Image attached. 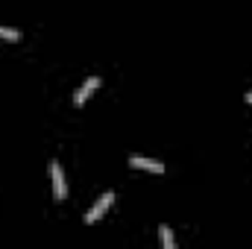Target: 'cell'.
Segmentation results:
<instances>
[{
    "label": "cell",
    "instance_id": "1",
    "mask_svg": "<svg viewBox=\"0 0 252 249\" xmlns=\"http://www.w3.org/2000/svg\"><path fill=\"white\" fill-rule=\"evenodd\" d=\"M100 85H103V82H100L97 76H88V79L79 85V91L73 94V106H85V103H88V97H91V94H94Z\"/></svg>",
    "mask_w": 252,
    "mask_h": 249
},
{
    "label": "cell",
    "instance_id": "2",
    "mask_svg": "<svg viewBox=\"0 0 252 249\" xmlns=\"http://www.w3.org/2000/svg\"><path fill=\"white\" fill-rule=\"evenodd\" d=\"M112 202H115V193H112V190H109V193H103V196L97 199V205L85 214V223H97V220H100V217L112 208Z\"/></svg>",
    "mask_w": 252,
    "mask_h": 249
},
{
    "label": "cell",
    "instance_id": "3",
    "mask_svg": "<svg viewBox=\"0 0 252 249\" xmlns=\"http://www.w3.org/2000/svg\"><path fill=\"white\" fill-rule=\"evenodd\" d=\"M50 179H53V193H56V199L62 202L64 196H67V185H64V173H62V164H59V161L50 164Z\"/></svg>",
    "mask_w": 252,
    "mask_h": 249
},
{
    "label": "cell",
    "instance_id": "4",
    "mask_svg": "<svg viewBox=\"0 0 252 249\" xmlns=\"http://www.w3.org/2000/svg\"><path fill=\"white\" fill-rule=\"evenodd\" d=\"M129 164L135 170H150V173H164V164L161 161H153V158H141V156H132Z\"/></svg>",
    "mask_w": 252,
    "mask_h": 249
},
{
    "label": "cell",
    "instance_id": "5",
    "mask_svg": "<svg viewBox=\"0 0 252 249\" xmlns=\"http://www.w3.org/2000/svg\"><path fill=\"white\" fill-rule=\"evenodd\" d=\"M161 244H164V249H176V238H173L170 226H161Z\"/></svg>",
    "mask_w": 252,
    "mask_h": 249
},
{
    "label": "cell",
    "instance_id": "6",
    "mask_svg": "<svg viewBox=\"0 0 252 249\" xmlns=\"http://www.w3.org/2000/svg\"><path fill=\"white\" fill-rule=\"evenodd\" d=\"M0 38H6V41H21V32H18V30H6V27H0Z\"/></svg>",
    "mask_w": 252,
    "mask_h": 249
},
{
    "label": "cell",
    "instance_id": "7",
    "mask_svg": "<svg viewBox=\"0 0 252 249\" xmlns=\"http://www.w3.org/2000/svg\"><path fill=\"white\" fill-rule=\"evenodd\" d=\"M247 103H250V106H252V91H250V94H247Z\"/></svg>",
    "mask_w": 252,
    "mask_h": 249
}]
</instances>
